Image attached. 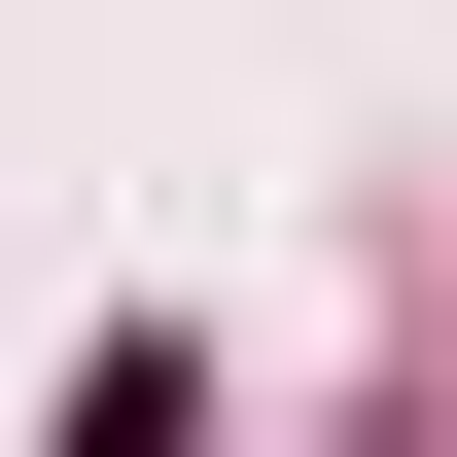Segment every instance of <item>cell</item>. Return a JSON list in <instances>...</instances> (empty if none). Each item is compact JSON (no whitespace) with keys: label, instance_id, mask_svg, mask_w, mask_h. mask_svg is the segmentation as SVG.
Returning a JSON list of instances; mask_svg holds the SVG:
<instances>
[{"label":"cell","instance_id":"1","mask_svg":"<svg viewBox=\"0 0 457 457\" xmlns=\"http://www.w3.org/2000/svg\"><path fill=\"white\" fill-rule=\"evenodd\" d=\"M212 387H176V352H71V457H176Z\"/></svg>","mask_w":457,"mask_h":457}]
</instances>
